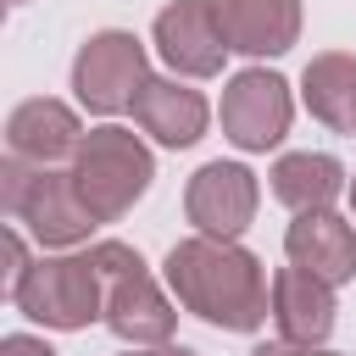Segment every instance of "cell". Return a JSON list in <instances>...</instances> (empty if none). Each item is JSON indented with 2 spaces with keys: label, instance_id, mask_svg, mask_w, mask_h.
<instances>
[{
  "label": "cell",
  "instance_id": "1",
  "mask_svg": "<svg viewBox=\"0 0 356 356\" xmlns=\"http://www.w3.org/2000/svg\"><path fill=\"white\" fill-rule=\"evenodd\" d=\"M167 289L178 295L184 312H195L200 323L228 328V334H250L273 317L267 273L234 239H211V234L178 239L167 250Z\"/></svg>",
  "mask_w": 356,
  "mask_h": 356
},
{
  "label": "cell",
  "instance_id": "2",
  "mask_svg": "<svg viewBox=\"0 0 356 356\" xmlns=\"http://www.w3.org/2000/svg\"><path fill=\"white\" fill-rule=\"evenodd\" d=\"M0 206L11 222H22L39 245H78L89 239L95 228V211L83 206L72 172H56V167H28L17 156H6L0 167Z\"/></svg>",
  "mask_w": 356,
  "mask_h": 356
},
{
  "label": "cell",
  "instance_id": "3",
  "mask_svg": "<svg viewBox=\"0 0 356 356\" xmlns=\"http://www.w3.org/2000/svg\"><path fill=\"white\" fill-rule=\"evenodd\" d=\"M156 161L139 145V134L128 128H89L78 156H72V184L83 195V206L95 211V222H117L122 211H134V200L150 189Z\"/></svg>",
  "mask_w": 356,
  "mask_h": 356
},
{
  "label": "cell",
  "instance_id": "4",
  "mask_svg": "<svg viewBox=\"0 0 356 356\" xmlns=\"http://www.w3.org/2000/svg\"><path fill=\"white\" fill-rule=\"evenodd\" d=\"M89 256L106 278V328L122 345H167L178 312L161 295V284L145 273L139 250L122 245V239H100V245H89Z\"/></svg>",
  "mask_w": 356,
  "mask_h": 356
},
{
  "label": "cell",
  "instance_id": "5",
  "mask_svg": "<svg viewBox=\"0 0 356 356\" xmlns=\"http://www.w3.org/2000/svg\"><path fill=\"white\" fill-rule=\"evenodd\" d=\"M17 312H28L44 328H89L95 317H106V278L95 267V256H44L28 267V278L17 284Z\"/></svg>",
  "mask_w": 356,
  "mask_h": 356
},
{
  "label": "cell",
  "instance_id": "6",
  "mask_svg": "<svg viewBox=\"0 0 356 356\" xmlns=\"http://www.w3.org/2000/svg\"><path fill=\"white\" fill-rule=\"evenodd\" d=\"M145 44L122 28H100L83 39V50L72 56V95L83 111L95 117H117L134 106V95L145 89Z\"/></svg>",
  "mask_w": 356,
  "mask_h": 356
},
{
  "label": "cell",
  "instance_id": "7",
  "mask_svg": "<svg viewBox=\"0 0 356 356\" xmlns=\"http://www.w3.org/2000/svg\"><path fill=\"white\" fill-rule=\"evenodd\" d=\"M289 83L278 72H234L228 89H222V134L239 145V150H273L284 134H289Z\"/></svg>",
  "mask_w": 356,
  "mask_h": 356
},
{
  "label": "cell",
  "instance_id": "8",
  "mask_svg": "<svg viewBox=\"0 0 356 356\" xmlns=\"http://www.w3.org/2000/svg\"><path fill=\"white\" fill-rule=\"evenodd\" d=\"M184 211L200 234L239 239L256 217V172L239 167V161H206L184 189Z\"/></svg>",
  "mask_w": 356,
  "mask_h": 356
},
{
  "label": "cell",
  "instance_id": "9",
  "mask_svg": "<svg viewBox=\"0 0 356 356\" xmlns=\"http://www.w3.org/2000/svg\"><path fill=\"white\" fill-rule=\"evenodd\" d=\"M156 50L172 72L184 78H211L222 72V56H228V39L211 17L206 0H172L161 17H156Z\"/></svg>",
  "mask_w": 356,
  "mask_h": 356
},
{
  "label": "cell",
  "instance_id": "10",
  "mask_svg": "<svg viewBox=\"0 0 356 356\" xmlns=\"http://www.w3.org/2000/svg\"><path fill=\"white\" fill-rule=\"evenodd\" d=\"M78 145H83V128H78L72 106L44 100V95L22 100L6 122V156L28 161V167H61V161L78 156Z\"/></svg>",
  "mask_w": 356,
  "mask_h": 356
},
{
  "label": "cell",
  "instance_id": "11",
  "mask_svg": "<svg viewBox=\"0 0 356 356\" xmlns=\"http://www.w3.org/2000/svg\"><path fill=\"white\" fill-rule=\"evenodd\" d=\"M228 50L239 56H284L300 39V0H206Z\"/></svg>",
  "mask_w": 356,
  "mask_h": 356
},
{
  "label": "cell",
  "instance_id": "12",
  "mask_svg": "<svg viewBox=\"0 0 356 356\" xmlns=\"http://www.w3.org/2000/svg\"><path fill=\"white\" fill-rule=\"evenodd\" d=\"M273 323L295 345H323L334 334V284L289 261L273 273Z\"/></svg>",
  "mask_w": 356,
  "mask_h": 356
},
{
  "label": "cell",
  "instance_id": "13",
  "mask_svg": "<svg viewBox=\"0 0 356 356\" xmlns=\"http://www.w3.org/2000/svg\"><path fill=\"white\" fill-rule=\"evenodd\" d=\"M284 250H289L295 267L328 278L334 289L356 278V234H350V222L334 217V211H295V222H289V234H284Z\"/></svg>",
  "mask_w": 356,
  "mask_h": 356
},
{
  "label": "cell",
  "instance_id": "14",
  "mask_svg": "<svg viewBox=\"0 0 356 356\" xmlns=\"http://www.w3.org/2000/svg\"><path fill=\"white\" fill-rule=\"evenodd\" d=\"M206 100H200V89H184L178 78H145V89L134 95V122L156 139V145H167V150H184V145H195L200 134H206Z\"/></svg>",
  "mask_w": 356,
  "mask_h": 356
},
{
  "label": "cell",
  "instance_id": "15",
  "mask_svg": "<svg viewBox=\"0 0 356 356\" xmlns=\"http://www.w3.org/2000/svg\"><path fill=\"white\" fill-rule=\"evenodd\" d=\"M300 95H306V111L323 128L356 134V56H345V50L312 56L306 72H300Z\"/></svg>",
  "mask_w": 356,
  "mask_h": 356
},
{
  "label": "cell",
  "instance_id": "16",
  "mask_svg": "<svg viewBox=\"0 0 356 356\" xmlns=\"http://www.w3.org/2000/svg\"><path fill=\"white\" fill-rule=\"evenodd\" d=\"M339 189H345V167L323 150H295V156H278L273 167V195L289 211H328Z\"/></svg>",
  "mask_w": 356,
  "mask_h": 356
},
{
  "label": "cell",
  "instance_id": "17",
  "mask_svg": "<svg viewBox=\"0 0 356 356\" xmlns=\"http://www.w3.org/2000/svg\"><path fill=\"white\" fill-rule=\"evenodd\" d=\"M28 267H33V261H28V245H22V234L11 228V234H6V295H17V284L28 278Z\"/></svg>",
  "mask_w": 356,
  "mask_h": 356
},
{
  "label": "cell",
  "instance_id": "18",
  "mask_svg": "<svg viewBox=\"0 0 356 356\" xmlns=\"http://www.w3.org/2000/svg\"><path fill=\"white\" fill-rule=\"evenodd\" d=\"M0 356H56L44 339H33V334H6L0 339Z\"/></svg>",
  "mask_w": 356,
  "mask_h": 356
},
{
  "label": "cell",
  "instance_id": "19",
  "mask_svg": "<svg viewBox=\"0 0 356 356\" xmlns=\"http://www.w3.org/2000/svg\"><path fill=\"white\" fill-rule=\"evenodd\" d=\"M250 356H328L323 345H295V339H278V345H256Z\"/></svg>",
  "mask_w": 356,
  "mask_h": 356
},
{
  "label": "cell",
  "instance_id": "20",
  "mask_svg": "<svg viewBox=\"0 0 356 356\" xmlns=\"http://www.w3.org/2000/svg\"><path fill=\"white\" fill-rule=\"evenodd\" d=\"M128 356H195V350H184V345H134Z\"/></svg>",
  "mask_w": 356,
  "mask_h": 356
},
{
  "label": "cell",
  "instance_id": "21",
  "mask_svg": "<svg viewBox=\"0 0 356 356\" xmlns=\"http://www.w3.org/2000/svg\"><path fill=\"white\" fill-rule=\"evenodd\" d=\"M350 206H356V178H350Z\"/></svg>",
  "mask_w": 356,
  "mask_h": 356
},
{
  "label": "cell",
  "instance_id": "22",
  "mask_svg": "<svg viewBox=\"0 0 356 356\" xmlns=\"http://www.w3.org/2000/svg\"><path fill=\"white\" fill-rule=\"evenodd\" d=\"M11 6H28V0H11Z\"/></svg>",
  "mask_w": 356,
  "mask_h": 356
}]
</instances>
